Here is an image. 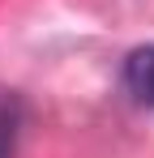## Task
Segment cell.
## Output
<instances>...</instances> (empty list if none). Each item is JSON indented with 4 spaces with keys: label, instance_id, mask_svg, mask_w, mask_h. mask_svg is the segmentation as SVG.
Returning a JSON list of instances; mask_svg holds the SVG:
<instances>
[{
    "label": "cell",
    "instance_id": "6da1fadb",
    "mask_svg": "<svg viewBox=\"0 0 154 158\" xmlns=\"http://www.w3.org/2000/svg\"><path fill=\"white\" fill-rule=\"evenodd\" d=\"M124 85L141 107H154V43L133 47L124 60Z\"/></svg>",
    "mask_w": 154,
    "mask_h": 158
},
{
    "label": "cell",
    "instance_id": "7a4b0ae2",
    "mask_svg": "<svg viewBox=\"0 0 154 158\" xmlns=\"http://www.w3.org/2000/svg\"><path fill=\"white\" fill-rule=\"evenodd\" d=\"M22 94L0 85V158H13L17 154V137H22Z\"/></svg>",
    "mask_w": 154,
    "mask_h": 158
}]
</instances>
